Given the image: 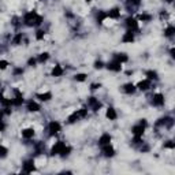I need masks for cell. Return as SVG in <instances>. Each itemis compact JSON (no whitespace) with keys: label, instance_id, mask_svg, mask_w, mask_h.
<instances>
[{"label":"cell","instance_id":"cell-3","mask_svg":"<svg viewBox=\"0 0 175 175\" xmlns=\"http://www.w3.org/2000/svg\"><path fill=\"white\" fill-rule=\"evenodd\" d=\"M48 129H49V133L53 136V134H57L59 131L62 130V126H60V123L59 122H56V120H52L49 123V126H48Z\"/></svg>","mask_w":175,"mask_h":175},{"label":"cell","instance_id":"cell-37","mask_svg":"<svg viewBox=\"0 0 175 175\" xmlns=\"http://www.w3.org/2000/svg\"><path fill=\"white\" fill-rule=\"evenodd\" d=\"M164 146H166V148H170V149H172V148H174V142H172V141H167V142L164 144Z\"/></svg>","mask_w":175,"mask_h":175},{"label":"cell","instance_id":"cell-36","mask_svg":"<svg viewBox=\"0 0 175 175\" xmlns=\"http://www.w3.org/2000/svg\"><path fill=\"white\" fill-rule=\"evenodd\" d=\"M70 150H71V149H70L69 146H66V148L63 149V152H62V153H60V155H62V156H67V155H69V153H70Z\"/></svg>","mask_w":175,"mask_h":175},{"label":"cell","instance_id":"cell-35","mask_svg":"<svg viewBox=\"0 0 175 175\" xmlns=\"http://www.w3.org/2000/svg\"><path fill=\"white\" fill-rule=\"evenodd\" d=\"M86 108H81V110H78V114H79V116H81V118H85V116H86Z\"/></svg>","mask_w":175,"mask_h":175},{"label":"cell","instance_id":"cell-43","mask_svg":"<svg viewBox=\"0 0 175 175\" xmlns=\"http://www.w3.org/2000/svg\"><path fill=\"white\" fill-rule=\"evenodd\" d=\"M1 118H3V112L0 111V120H1Z\"/></svg>","mask_w":175,"mask_h":175},{"label":"cell","instance_id":"cell-28","mask_svg":"<svg viewBox=\"0 0 175 175\" xmlns=\"http://www.w3.org/2000/svg\"><path fill=\"white\" fill-rule=\"evenodd\" d=\"M0 103H1L3 106L8 107V106H11V104H13V100H7L6 97H0Z\"/></svg>","mask_w":175,"mask_h":175},{"label":"cell","instance_id":"cell-19","mask_svg":"<svg viewBox=\"0 0 175 175\" xmlns=\"http://www.w3.org/2000/svg\"><path fill=\"white\" fill-rule=\"evenodd\" d=\"M79 118H81V116H79L78 111H75V112H73L69 116V118H67V122H69V123H75V122H77V120H78Z\"/></svg>","mask_w":175,"mask_h":175},{"label":"cell","instance_id":"cell-12","mask_svg":"<svg viewBox=\"0 0 175 175\" xmlns=\"http://www.w3.org/2000/svg\"><path fill=\"white\" fill-rule=\"evenodd\" d=\"M23 103V96L19 90H15V99L13 100V104L14 106H21Z\"/></svg>","mask_w":175,"mask_h":175},{"label":"cell","instance_id":"cell-7","mask_svg":"<svg viewBox=\"0 0 175 175\" xmlns=\"http://www.w3.org/2000/svg\"><path fill=\"white\" fill-rule=\"evenodd\" d=\"M88 104L93 108V111H99V108L101 107V103L96 97H89V100H88Z\"/></svg>","mask_w":175,"mask_h":175},{"label":"cell","instance_id":"cell-2","mask_svg":"<svg viewBox=\"0 0 175 175\" xmlns=\"http://www.w3.org/2000/svg\"><path fill=\"white\" fill-rule=\"evenodd\" d=\"M64 148H66V144H64L63 141H57L56 144L52 146V149H51V155H52V156H55V155H60Z\"/></svg>","mask_w":175,"mask_h":175},{"label":"cell","instance_id":"cell-39","mask_svg":"<svg viewBox=\"0 0 175 175\" xmlns=\"http://www.w3.org/2000/svg\"><path fill=\"white\" fill-rule=\"evenodd\" d=\"M101 67H103V62H100V60H99V62L94 63V69H101Z\"/></svg>","mask_w":175,"mask_h":175},{"label":"cell","instance_id":"cell-10","mask_svg":"<svg viewBox=\"0 0 175 175\" xmlns=\"http://www.w3.org/2000/svg\"><path fill=\"white\" fill-rule=\"evenodd\" d=\"M144 131H145V127H142L141 125L133 126V129H131V133H133L134 136H138V137H142Z\"/></svg>","mask_w":175,"mask_h":175},{"label":"cell","instance_id":"cell-14","mask_svg":"<svg viewBox=\"0 0 175 175\" xmlns=\"http://www.w3.org/2000/svg\"><path fill=\"white\" fill-rule=\"evenodd\" d=\"M27 111H30V112H37V111H40V106H38L36 101H29L27 103Z\"/></svg>","mask_w":175,"mask_h":175},{"label":"cell","instance_id":"cell-13","mask_svg":"<svg viewBox=\"0 0 175 175\" xmlns=\"http://www.w3.org/2000/svg\"><path fill=\"white\" fill-rule=\"evenodd\" d=\"M137 88L140 90H148L150 88V79H144V81H140L138 82Z\"/></svg>","mask_w":175,"mask_h":175},{"label":"cell","instance_id":"cell-44","mask_svg":"<svg viewBox=\"0 0 175 175\" xmlns=\"http://www.w3.org/2000/svg\"><path fill=\"white\" fill-rule=\"evenodd\" d=\"M166 1H168V3H171V1H172V0H166Z\"/></svg>","mask_w":175,"mask_h":175},{"label":"cell","instance_id":"cell-22","mask_svg":"<svg viewBox=\"0 0 175 175\" xmlns=\"http://www.w3.org/2000/svg\"><path fill=\"white\" fill-rule=\"evenodd\" d=\"M52 75H53V77H62L63 75V69L60 67V66H55L53 70H52Z\"/></svg>","mask_w":175,"mask_h":175},{"label":"cell","instance_id":"cell-30","mask_svg":"<svg viewBox=\"0 0 175 175\" xmlns=\"http://www.w3.org/2000/svg\"><path fill=\"white\" fill-rule=\"evenodd\" d=\"M48 57H49V55H48L47 52H44V53H41V55L38 56V62H41V63H43V62H45V60H47Z\"/></svg>","mask_w":175,"mask_h":175},{"label":"cell","instance_id":"cell-24","mask_svg":"<svg viewBox=\"0 0 175 175\" xmlns=\"http://www.w3.org/2000/svg\"><path fill=\"white\" fill-rule=\"evenodd\" d=\"M174 33H175V27H174V26H168V27L164 30V36H167V37H171Z\"/></svg>","mask_w":175,"mask_h":175},{"label":"cell","instance_id":"cell-31","mask_svg":"<svg viewBox=\"0 0 175 175\" xmlns=\"http://www.w3.org/2000/svg\"><path fill=\"white\" fill-rule=\"evenodd\" d=\"M106 18H107V13H100V14H99V17H97V21H99V23H103Z\"/></svg>","mask_w":175,"mask_h":175},{"label":"cell","instance_id":"cell-26","mask_svg":"<svg viewBox=\"0 0 175 175\" xmlns=\"http://www.w3.org/2000/svg\"><path fill=\"white\" fill-rule=\"evenodd\" d=\"M138 18L141 19V21H145V22H149L150 19H152V17H150L149 14H140V17Z\"/></svg>","mask_w":175,"mask_h":175},{"label":"cell","instance_id":"cell-17","mask_svg":"<svg viewBox=\"0 0 175 175\" xmlns=\"http://www.w3.org/2000/svg\"><path fill=\"white\" fill-rule=\"evenodd\" d=\"M111 142V136L110 134H103L100 138H99V144L100 145H107Z\"/></svg>","mask_w":175,"mask_h":175},{"label":"cell","instance_id":"cell-11","mask_svg":"<svg viewBox=\"0 0 175 175\" xmlns=\"http://www.w3.org/2000/svg\"><path fill=\"white\" fill-rule=\"evenodd\" d=\"M122 41H123V43H133V41H134V33H133V30L126 31L125 36L122 37Z\"/></svg>","mask_w":175,"mask_h":175},{"label":"cell","instance_id":"cell-25","mask_svg":"<svg viewBox=\"0 0 175 175\" xmlns=\"http://www.w3.org/2000/svg\"><path fill=\"white\" fill-rule=\"evenodd\" d=\"M146 77H148V79H156L157 73L153 71V70H149V71H146Z\"/></svg>","mask_w":175,"mask_h":175},{"label":"cell","instance_id":"cell-21","mask_svg":"<svg viewBox=\"0 0 175 175\" xmlns=\"http://www.w3.org/2000/svg\"><path fill=\"white\" fill-rule=\"evenodd\" d=\"M123 90H125L127 94H131L136 92V86H134L133 83H126L125 86H123Z\"/></svg>","mask_w":175,"mask_h":175},{"label":"cell","instance_id":"cell-16","mask_svg":"<svg viewBox=\"0 0 175 175\" xmlns=\"http://www.w3.org/2000/svg\"><path fill=\"white\" fill-rule=\"evenodd\" d=\"M106 116L110 120H115V119L118 118V115H116V112H115V110H114L112 107H110L108 110H107V114H106Z\"/></svg>","mask_w":175,"mask_h":175},{"label":"cell","instance_id":"cell-9","mask_svg":"<svg viewBox=\"0 0 175 175\" xmlns=\"http://www.w3.org/2000/svg\"><path fill=\"white\" fill-rule=\"evenodd\" d=\"M23 171H25V172H33V171H36L34 162H33V160H27V162H25V164H23Z\"/></svg>","mask_w":175,"mask_h":175},{"label":"cell","instance_id":"cell-20","mask_svg":"<svg viewBox=\"0 0 175 175\" xmlns=\"http://www.w3.org/2000/svg\"><path fill=\"white\" fill-rule=\"evenodd\" d=\"M34 136V130L33 129H25V130H22V137L23 138H31Z\"/></svg>","mask_w":175,"mask_h":175},{"label":"cell","instance_id":"cell-33","mask_svg":"<svg viewBox=\"0 0 175 175\" xmlns=\"http://www.w3.org/2000/svg\"><path fill=\"white\" fill-rule=\"evenodd\" d=\"M7 66H8V62H7V60H0V70H6Z\"/></svg>","mask_w":175,"mask_h":175},{"label":"cell","instance_id":"cell-1","mask_svg":"<svg viewBox=\"0 0 175 175\" xmlns=\"http://www.w3.org/2000/svg\"><path fill=\"white\" fill-rule=\"evenodd\" d=\"M23 21H25V23L27 26H38L41 25V22H43V17L38 15L36 11H29V13L25 14Z\"/></svg>","mask_w":175,"mask_h":175},{"label":"cell","instance_id":"cell-8","mask_svg":"<svg viewBox=\"0 0 175 175\" xmlns=\"http://www.w3.org/2000/svg\"><path fill=\"white\" fill-rule=\"evenodd\" d=\"M126 25H127V27H129V30H137L138 29V23L137 21L134 18H127L126 19Z\"/></svg>","mask_w":175,"mask_h":175},{"label":"cell","instance_id":"cell-38","mask_svg":"<svg viewBox=\"0 0 175 175\" xmlns=\"http://www.w3.org/2000/svg\"><path fill=\"white\" fill-rule=\"evenodd\" d=\"M36 62H37V60H36L34 57H30V59L27 60V64H29V66H34V64H36Z\"/></svg>","mask_w":175,"mask_h":175},{"label":"cell","instance_id":"cell-29","mask_svg":"<svg viewBox=\"0 0 175 175\" xmlns=\"http://www.w3.org/2000/svg\"><path fill=\"white\" fill-rule=\"evenodd\" d=\"M85 79H86V74H83V73H81V74H77V75H75V81L82 82V81H85Z\"/></svg>","mask_w":175,"mask_h":175},{"label":"cell","instance_id":"cell-15","mask_svg":"<svg viewBox=\"0 0 175 175\" xmlns=\"http://www.w3.org/2000/svg\"><path fill=\"white\" fill-rule=\"evenodd\" d=\"M107 17H110V18H114L116 19L120 17V10H119L118 7H115V8H112V10H110V13L107 14Z\"/></svg>","mask_w":175,"mask_h":175},{"label":"cell","instance_id":"cell-42","mask_svg":"<svg viewBox=\"0 0 175 175\" xmlns=\"http://www.w3.org/2000/svg\"><path fill=\"white\" fill-rule=\"evenodd\" d=\"M4 127H6V126H4V123H3V122L0 120V131H3V130H4Z\"/></svg>","mask_w":175,"mask_h":175},{"label":"cell","instance_id":"cell-23","mask_svg":"<svg viewBox=\"0 0 175 175\" xmlns=\"http://www.w3.org/2000/svg\"><path fill=\"white\" fill-rule=\"evenodd\" d=\"M115 60H118V62H120V63H125L129 60V57H127L126 53H118V55L115 56Z\"/></svg>","mask_w":175,"mask_h":175},{"label":"cell","instance_id":"cell-6","mask_svg":"<svg viewBox=\"0 0 175 175\" xmlns=\"http://www.w3.org/2000/svg\"><path fill=\"white\" fill-rule=\"evenodd\" d=\"M103 152L107 157H112L115 155V149L111 144H107V145H103Z\"/></svg>","mask_w":175,"mask_h":175},{"label":"cell","instance_id":"cell-5","mask_svg":"<svg viewBox=\"0 0 175 175\" xmlns=\"http://www.w3.org/2000/svg\"><path fill=\"white\" fill-rule=\"evenodd\" d=\"M152 104L156 107H160L164 104V96L162 93H156L153 96V100H152Z\"/></svg>","mask_w":175,"mask_h":175},{"label":"cell","instance_id":"cell-41","mask_svg":"<svg viewBox=\"0 0 175 175\" xmlns=\"http://www.w3.org/2000/svg\"><path fill=\"white\" fill-rule=\"evenodd\" d=\"M140 125L142 126V127H146V126H148V123H146V120H145V119H142V120L140 122Z\"/></svg>","mask_w":175,"mask_h":175},{"label":"cell","instance_id":"cell-27","mask_svg":"<svg viewBox=\"0 0 175 175\" xmlns=\"http://www.w3.org/2000/svg\"><path fill=\"white\" fill-rule=\"evenodd\" d=\"M7 153H8V149H7L6 146L0 145V157H6Z\"/></svg>","mask_w":175,"mask_h":175},{"label":"cell","instance_id":"cell-18","mask_svg":"<svg viewBox=\"0 0 175 175\" xmlns=\"http://www.w3.org/2000/svg\"><path fill=\"white\" fill-rule=\"evenodd\" d=\"M37 97L40 99L41 101H48L52 99V93L51 92H45V93H38Z\"/></svg>","mask_w":175,"mask_h":175},{"label":"cell","instance_id":"cell-40","mask_svg":"<svg viewBox=\"0 0 175 175\" xmlns=\"http://www.w3.org/2000/svg\"><path fill=\"white\" fill-rule=\"evenodd\" d=\"M100 86H101L100 83H92V85H90V89H93V90H96V89H99Z\"/></svg>","mask_w":175,"mask_h":175},{"label":"cell","instance_id":"cell-4","mask_svg":"<svg viewBox=\"0 0 175 175\" xmlns=\"http://www.w3.org/2000/svg\"><path fill=\"white\" fill-rule=\"evenodd\" d=\"M107 69L111 70V71H120L122 70V63L118 62V60H112V62H110L107 64Z\"/></svg>","mask_w":175,"mask_h":175},{"label":"cell","instance_id":"cell-34","mask_svg":"<svg viewBox=\"0 0 175 175\" xmlns=\"http://www.w3.org/2000/svg\"><path fill=\"white\" fill-rule=\"evenodd\" d=\"M44 34H45V31H44V30H38L37 34H36V38H37V40H43Z\"/></svg>","mask_w":175,"mask_h":175},{"label":"cell","instance_id":"cell-45","mask_svg":"<svg viewBox=\"0 0 175 175\" xmlns=\"http://www.w3.org/2000/svg\"><path fill=\"white\" fill-rule=\"evenodd\" d=\"M86 1H92V0H86Z\"/></svg>","mask_w":175,"mask_h":175},{"label":"cell","instance_id":"cell-32","mask_svg":"<svg viewBox=\"0 0 175 175\" xmlns=\"http://www.w3.org/2000/svg\"><path fill=\"white\" fill-rule=\"evenodd\" d=\"M13 41H14V44H17V45H18V44L22 41V34H21V33H19V34H17V36L14 37Z\"/></svg>","mask_w":175,"mask_h":175}]
</instances>
